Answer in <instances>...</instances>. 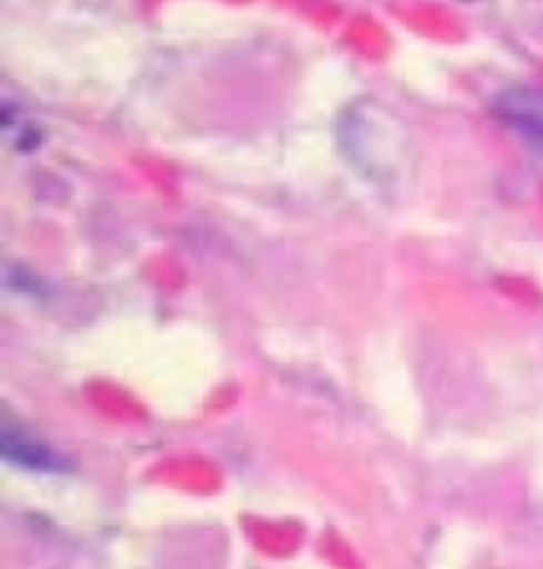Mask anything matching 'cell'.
Listing matches in <instances>:
<instances>
[{
  "mask_svg": "<svg viewBox=\"0 0 543 569\" xmlns=\"http://www.w3.org/2000/svg\"><path fill=\"white\" fill-rule=\"evenodd\" d=\"M496 114L515 128L521 137L543 147V92L541 90H505L496 99Z\"/></svg>",
  "mask_w": 543,
  "mask_h": 569,
  "instance_id": "1",
  "label": "cell"
},
{
  "mask_svg": "<svg viewBox=\"0 0 543 569\" xmlns=\"http://www.w3.org/2000/svg\"><path fill=\"white\" fill-rule=\"evenodd\" d=\"M0 449H3V458L17 468H29V471H61V458L54 456L48 449L42 439L17 430L13 423L3 427V436H0Z\"/></svg>",
  "mask_w": 543,
  "mask_h": 569,
  "instance_id": "2",
  "label": "cell"
}]
</instances>
